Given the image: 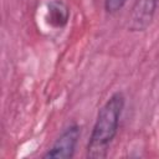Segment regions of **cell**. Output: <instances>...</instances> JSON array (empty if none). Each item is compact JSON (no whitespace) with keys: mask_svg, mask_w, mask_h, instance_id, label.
Wrapping results in <instances>:
<instances>
[{"mask_svg":"<svg viewBox=\"0 0 159 159\" xmlns=\"http://www.w3.org/2000/svg\"><path fill=\"white\" fill-rule=\"evenodd\" d=\"M123 108L124 96L120 92L112 94L102 106L97 114V119L87 145L88 158L102 159L107 157L109 144L117 134Z\"/></svg>","mask_w":159,"mask_h":159,"instance_id":"obj_1","label":"cell"},{"mask_svg":"<svg viewBox=\"0 0 159 159\" xmlns=\"http://www.w3.org/2000/svg\"><path fill=\"white\" fill-rule=\"evenodd\" d=\"M70 19V10L67 5L61 0H53L47 5V20L48 24L56 29L66 26Z\"/></svg>","mask_w":159,"mask_h":159,"instance_id":"obj_4","label":"cell"},{"mask_svg":"<svg viewBox=\"0 0 159 159\" xmlns=\"http://www.w3.org/2000/svg\"><path fill=\"white\" fill-rule=\"evenodd\" d=\"M80 135H81V128L77 124H72L67 127L56 139L53 145L47 150L43 158H60V159L72 158Z\"/></svg>","mask_w":159,"mask_h":159,"instance_id":"obj_2","label":"cell"},{"mask_svg":"<svg viewBox=\"0 0 159 159\" xmlns=\"http://www.w3.org/2000/svg\"><path fill=\"white\" fill-rule=\"evenodd\" d=\"M159 0H135L129 15V30L144 31L152 22Z\"/></svg>","mask_w":159,"mask_h":159,"instance_id":"obj_3","label":"cell"},{"mask_svg":"<svg viewBox=\"0 0 159 159\" xmlns=\"http://www.w3.org/2000/svg\"><path fill=\"white\" fill-rule=\"evenodd\" d=\"M127 0H104V9L109 14H114L125 5Z\"/></svg>","mask_w":159,"mask_h":159,"instance_id":"obj_5","label":"cell"}]
</instances>
